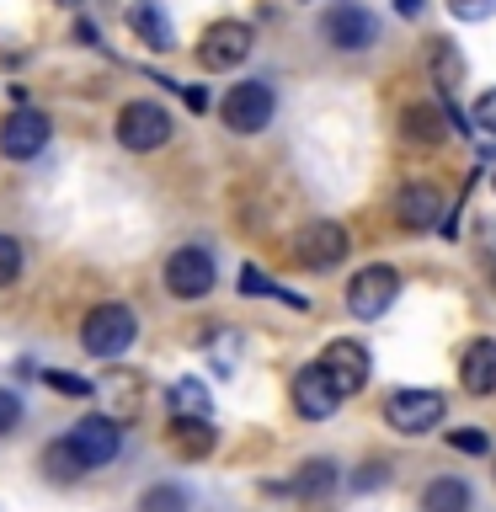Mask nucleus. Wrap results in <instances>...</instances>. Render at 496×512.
<instances>
[{
    "mask_svg": "<svg viewBox=\"0 0 496 512\" xmlns=\"http://www.w3.org/2000/svg\"><path fill=\"white\" fill-rule=\"evenodd\" d=\"M134 342H139V315L128 310V304H118V299L96 304V310L80 320V347H86L91 358H102V363L123 358Z\"/></svg>",
    "mask_w": 496,
    "mask_h": 512,
    "instance_id": "1",
    "label": "nucleus"
},
{
    "mask_svg": "<svg viewBox=\"0 0 496 512\" xmlns=\"http://www.w3.org/2000/svg\"><path fill=\"white\" fill-rule=\"evenodd\" d=\"M272 112H278V96H272L267 80H240V86H230L219 102V118L230 134H262L272 123Z\"/></svg>",
    "mask_w": 496,
    "mask_h": 512,
    "instance_id": "2",
    "label": "nucleus"
},
{
    "mask_svg": "<svg viewBox=\"0 0 496 512\" xmlns=\"http://www.w3.org/2000/svg\"><path fill=\"white\" fill-rule=\"evenodd\" d=\"M288 251H294V267H304V272H331L347 256V230L336 219H310Z\"/></svg>",
    "mask_w": 496,
    "mask_h": 512,
    "instance_id": "3",
    "label": "nucleus"
},
{
    "mask_svg": "<svg viewBox=\"0 0 496 512\" xmlns=\"http://www.w3.org/2000/svg\"><path fill=\"white\" fill-rule=\"evenodd\" d=\"M171 112L160 107V102H128L123 112H118V144L123 150H134V155H150V150H160V144L171 139Z\"/></svg>",
    "mask_w": 496,
    "mask_h": 512,
    "instance_id": "4",
    "label": "nucleus"
},
{
    "mask_svg": "<svg viewBox=\"0 0 496 512\" xmlns=\"http://www.w3.org/2000/svg\"><path fill=\"white\" fill-rule=\"evenodd\" d=\"M443 411H448V400L438 390H400L384 400V422L395 432H406V438H422V432L443 427Z\"/></svg>",
    "mask_w": 496,
    "mask_h": 512,
    "instance_id": "5",
    "label": "nucleus"
},
{
    "mask_svg": "<svg viewBox=\"0 0 496 512\" xmlns=\"http://www.w3.org/2000/svg\"><path fill=\"white\" fill-rule=\"evenodd\" d=\"M315 368L331 379V390L347 400V395H358L363 384H368V368H374V363H368V347H363V342H352V336H336V342H326V352H320Z\"/></svg>",
    "mask_w": 496,
    "mask_h": 512,
    "instance_id": "6",
    "label": "nucleus"
},
{
    "mask_svg": "<svg viewBox=\"0 0 496 512\" xmlns=\"http://www.w3.org/2000/svg\"><path fill=\"white\" fill-rule=\"evenodd\" d=\"M64 438H70V448L80 454L86 470H107V464L123 454V427L112 422V416H80Z\"/></svg>",
    "mask_w": 496,
    "mask_h": 512,
    "instance_id": "7",
    "label": "nucleus"
},
{
    "mask_svg": "<svg viewBox=\"0 0 496 512\" xmlns=\"http://www.w3.org/2000/svg\"><path fill=\"white\" fill-rule=\"evenodd\" d=\"M395 299H400V272H395V267H384V262L363 267L358 278L347 283V310L358 315V320H379Z\"/></svg>",
    "mask_w": 496,
    "mask_h": 512,
    "instance_id": "8",
    "label": "nucleus"
},
{
    "mask_svg": "<svg viewBox=\"0 0 496 512\" xmlns=\"http://www.w3.org/2000/svg\"><path fill=\"white\" fill-rule=\"evenodd\" d=\"M251 43H256V32L246 22H214L198 38V64L203 70H235V64L251 59Z\"/></svg>",
    "mask_w": 496,
    "mask_h": 512,
    "instance_id": "9",
    "label": "nucleus"
},
{
    "mask_svg": "<svg viewBox=\"0 0 496 512\" xmlns=\"http://www.w3.org/2000/svg\"><path fill=\"white\" fill-rule=\"evenodd\" d=\"M214 278H219V267L203 246H182V251L166 256V288L176 299H203L208 288H214Z\"/></svg>",
    "mask_w": 496,
    "mask_h": 512,
    "instance_id": "10",
    "label": "nucleus"
},
{
    "mask_svg": "<svg viewBox=\"0 0 496 512\" xmlns=\"http://www.w3.org/2000/svg\"><path fill=\"white\" fill-rule=\"evenodd\" d=\"M48 134H54L48 112H38V107H16L11 118L0 123V155H6V160H32L38 150H48Z\"/></svg>",
    "mask_w": 496,
    "mask_h": 512,
    "instance_id": "11",
    "label": "nucleus"
},
{
    "mask_svg": "<svg viewBox=\"0 0 496 512\" xmlns=\"http://www.w3.org/2000/svg\"><path fill=\"white\" fill-rule=\"evenodd\" d=\"M320 32H326L331 48H342V54H358V48H368L379 38V22L368 16L363 6H352V0H336V6L326 11V22H320Z\"/></svg>",
    "mask_w": 496,
    "mask_h": 512,
    "instance_id": "12",
    "label": "nucleus"
},
{
    "mask_svg": "<svg viewBox=\"0 0 496 512\" xmlns=\"http://www.w3.org/2000/svg\"><path fill=\"white\" fill-rule=\"evenodd\" d=\"M336 406H342V395L331 390V379L320 374L315 363L299 368V374H294V411L304 416V422H326Z\"/></svg>",
    "mask_w": 496,
    "mask_h": 512,
    "instance_id": "13",
    "label": "nucleus"
},
{
    "mask_svg": "<svg viewBox=\"0 0 496 512\" xmlns=\"http://www.w3.org/2000/svg\"><path fill=\"white\" fill-rule=\"evenodd\" d=\"M128 32H134V43L155 48V54H166V48H176V27L160 0H134L128 6Z\"/></svg>",
    "mask_w": 496,
    "mask_h": 512,
    "instance_id": "14",
    "label": "nucleus"
},
{
    "mask_svg": "<svg viewBox=\"0 0 496 512\" xmlns=\"http://www.w3.org/2000/svg\"><path fill=\"white\" fill-rule=\"evenodd\" d=\"M171 454L176 459H208L219 443V432L208 427V416H171V432H166Z\"/></svg>",
    "mask_w": 496,
    "mask_h": 512,
    "instance_id": "15",
    "label": "nucleus"
},
{
    "mask_svg": "<svg viewBox=\"0 0 496 512\" xmlns=\"http://www.w3.org/2000/svg\"><path fill=\"white\" fill-rule=\"evenodd\" d=\"M459 379L470 395H496V342L491 336H475L464 347V363H459Z\"/></svg>",
    "mask_w": 496,
    "mask_h": 512,
    "instance_id": "16",
    "label": "nucleus"
},
{
    "mask_svg": "<svg viewBox=\"0 0 496 512\" xmlns=\"http://www.w3.org/2000/svg\"><path fill=\"white\" fill-rule=\"evenodd\" d=\"M395 214H400V224H406V230H432V224H438V214H443V198H438V187H427V182H411V187L395 198Z\"/></svg>",
    "mask_w": 496,
    "mask_h": 512,
    "instance_id": "17",
    "label": "nucleus"
},
{
    "mask_svg": "<svg viewBox=\"0 0 496 512\" xmlns=\"http://www.w3.org/2000/svg\"><path fill=\"white\" fill-rule=\"evenodd\" d=\"M448 128H454V123H448V112L432 107V102H416V107L400 112V134H406L411 144H443Z\"/></svg>",
    "mask_w": 496,
    "mask_h": 512,
    "instance_id": "18",
    "label": "nucleus"
},
{
    "mask_svg": "<svg viewBox=\"0 0 496 512\" xmlns=\"http://www.w3.org/2000/svg\"><path fill=\"white\" fill-rule=\"evenodd\" d=\"M331 486H336V464H331V459H304V464H299V475L288 480L283 491L304 496V502H320V496H326Z\"/></svg>",
    "mask_w": 496,
    "mask_h": 512,
    "instance_id": "19",
    "label": "nucleus"
},
{
    "mask_svg": "<svg viewBox=\"0 0 496 512\" xmlns=\"http://www.w3.org/2000/svg\"><path fill=\"white\" fill-rule=\"evenodd\" d=\"M43 475L54 480V486H75V480L86 475V464H80V454L70 448V438H54L43 448Z\"/></svg>",
    "mask_w": 496,
    "mask_h": 512,
    "instance_id": "20",
    "label": "nucleus"
},
{
    "mask_svg": "<svg viewBox=\"0 0 496 512\" xmlns=\"http://www.w3.org/2000/svg\"><path fill=\"white\" fill-rule=\"evenodd\" d=\"M422 512H470V486L454 475L432 480V486L422 491Z\"/></svg>",
    "mask_w": 496,
    "mask_h": 512,
    "instance_id": "21",
    "label": "nucleus"
},
{
    "mask_svg": "<svg viewBox=\"0 0 496 512\" xmlns=\"http://www.w3.org/2000/svg\"><path fill=\"white\" fill-rule=\"evenodd\" d=\"M192 496L176 486V480H155V486H144L139 496V512H187Z\"/></svg>",
    "mask_w": 496,
    "mask_h": 512,
    "instance_id": "22",
    "label": "nucleus"
},
{
    "mask_svg": "<svg viewBox=\"0 0 496 512\" xmlns=\"http://www.w3.org/2000/svg\"><path fill=\"white\" fill-rule=\"evenodd\" d=\"M208 390H203V379H176L171 384V416H208Z\"/></svg>",
    "mask_w": 496,
    "mask_h": 512,
    "instance_id": "23",
    "label": "nucleus"
},
{
    "mask_svg": "<svg viewBox=\"0 0 496 512\" xmlns=\"http://www.w3.org/2000/svg\"><path fill=\"white\" fill-rule=\"evenodd\" d=\"M240 294H272V299L294 304V310H304V304H310V299H299V294H288V288H278L262 267H246V272H240Z\"/></svg>",
    "mask_w": 496,
    "mask_h": 512,
    "instance_id": "24",
    "label": "nucleus"
},
{
    "mask_svg": "<svg viewBox=\"0 0 496 512\" xmlns=\"http://www.w3.org/2000/svg\"><path fill=\"white\" fill-rule=\"evenodd\" d=\"M43 384H48L54 395H70V400H91V395H96V384L80 379V374H70V368H48Z\"/></svg>",
    "mask_w": 496,
    "mask_h": 512,
    "instance_id": "25",
    "label": "nucleus"
},
{
    "mask_svg": "<svg viewBox=\"0 0 496 512\" xmlns=\"http://www.w3.org/2000/svg\"><path fill=\"white\" fill-rule=\"evenodd\" d=\"M432 70H438V86H443V91H454V80H459L464 64H459V54H454L443 38H432Z\"/></svg>",
    "mask_w": 496,
    "mask_h": 512,
    "instance_id": "26",
    "label": "nucleus"
},
{
    "mask_svg": "<svg viewBox=\"0 0 496 512\" xmlns=\"http://www.w3.org/2000/svg\"><path fill=\"white\" fill-rule=\"evenodd\" d=\"M16 278H22V240L0 235V288H11Z\"/></svg>",
    "mask_w": 496,
    "mask_h": 512,
    "instance_id": "27",
    "label": "nucleus"
},
{
    "mask_svg": "<svg viewBox=\"0 0 496 512\" xmlns=\"http://www.w3.org/2000/svg\"><path fill=\"white\" fill-rule=\"evenodd\" d=\"M22 416H27L22 395H16V390H6V384H0V438H11V432L22 427Z\"/></svg>",
    "mask_w": 496,
    "mask_h": 512,
    "instance_id": "28",
    "label": "nucleus"
},
{
    "mask_svg": "<svg viewBox=\"0 0 496 512\" xmlns=\"http://www.w3.org/2000/svg\"><path fill=\"white\" fill-rule=\"evenodd\" d=\"M454 22H491L496 16V0H448Z\"/></svg>",
    "mask_w": 496,
    "mask_h": 512,
    "instance_id": "29",
    "label": "nucleus"
},
{
    "mask_svg": "<svg viewBox=\"0 0 496 512\" xmlns=\"http://www.w3.org/2000/svg\"><path fill=\"white\" fill-rule=\"evenodd\" d=\"M448 443H454L459 454H486V448H491V438L480 427H454V432H448Z\"/></svg>",
    "mask_w": 496,
    "mask_h": 512,
    "instance_id": "30",
    "label": "nucleus"
},
{
    "mask_svg": "<svg viewBox=\"0 0 496 512\" xmlns=\"http://www.w3.org/2000/svg\"><path fill=\"white\" fill-rule=\"evenodd\" d=\"M475 128H480V134H491V139H496V91H486V96L475 102Z\"/></svg>",
    "mask_w": 496,
    "mask_h": 512,
    "instance_id": "31",
    "label": "nucleus"
},
{
    "mask_svg": "<svg viewBox=\"0 0 496 512\" xmlns=\"http://www.w3.org/2000/svg\"><path fill=\"white\" fill-rule=\"evenodd\" d=\"M384 470H390V464H384V459L363 464V475H358V491H368V486H384Z\"/></svg>",
    "mask_w": 496,
    "mask_h": 512,
    "instance_id": "32",
    "label": "nucleus"
},
{
    "mask_svg": "<svg viewBox=\"0 0 496 512\" xmlns=\"http://www.w3.org/2000/svg\"><path fill=\"white\" fill-rule=\"evenodd\" d=\"M182 96H187V107H192V112H203V107H208V91H203V86H182Z\"/></svg>",
    "mask_w": 496,
    "mask_h": 512,
    "instance_id": "33",
    "label": "nucleus"
},
{
    "mask_svg": "<svg viewBox=\"0 0 496 512\" xmlns=\"http://www.w3.org/2000/svg\"><path fill=\"white\" fill-rule=\"evenodd\" d=\"M75 38H80V43H102V32H96L91 22H75Z\"/></svg>",
    "mask_w": 496,
    "mask_h": 512,
    "instance_id": "34",
    "label": "nucleus"
},
{
    "mask_svg": "<svg viewBox=\"0 0 496 512\" xmlns=\"http://www.w3.org/2000/svg\"><path fill=\"white\" fill-rule=\"evenodd\" d=\"M395 11H400V16H411V22H416V16H422V0H395Z\"/></svg>",
    "mask_w": 496,
    "mask_h": 512,
    "instance_id": "35",
    "label": "nucleus"
},
{
    "mask_svg": "<svg viewBox=\"0 0 496 512\" xmlns=\"http://www.w3.org/2000/svg\"><path fill=\"white\" fill-rule=\"evenodd\" d=\"M491 187H496V171H491Z\"/></svg>",
    "mask_w": 496,
    "mask_h": 512,
    "instance_id": "36",
    "label": "nucleus"
}]
</instances>
